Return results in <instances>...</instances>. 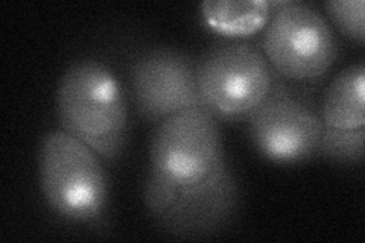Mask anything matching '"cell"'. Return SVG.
<instances>
[{
	"label": "cell",
	"instance_id": "6da1fadb",
	"mask_svg": "<svg viewBox=\"0 0 365 243\" xmlns=\"http://www.w3.org/2000/svg\"><path fill=\"white\" fill-rule=\"evenodd\" d=\"M61 130L107 161L116 160L128 135V107L118 78L98 60L75 61L56 88Z\"/></svg>",
	"mask_w": 365,
	"mask_h": 243
},
{
	"label": "cell",
	"instance_id": "7a4b0ae2",
	"mask_svg": "<svg viewBox=\"0 0 365 243\" xmlns=\"http://www.w3.org/2000/svg\"><path fill=\"white\" fill-rule=\"evenodd\" d=\"M38 178L51 210L73 224L96 222L108 202V180L93 149L63 130L46 134Z\"/></svg>",
	"mask_w": 365,
	"mask_h": 243
},
{
	"label": "cell",
	"instance_id": "3957f363",
	"mask_svg": "<svg viewBox=\"0 0 365 243\" xmlns=\"http://www.w3.org/2000/svg\"><path fill=\"white\" fill-rule=\"evenodd\" d=\"M262 53L277 76L292 83L323 78L338 56L332 26L304 2H274L264 28Z\"/></svg>",
	"mask_w": 365,
	"mask_h": 243
},
{
	"label": "cell",
	"instance_id": "277c9868",
	"mask_svg": "<svg viewBox=\"0 0 365 243\" xmlns=\"http://www.w3.org/2000/svg\"><path fill=\"white\" fill-rule=\"evenodd\" d=\"M143 196L158 227L180 237L207 236L222 229L239 202L237 184L227 163L190 186H174L150 172Z\"/></svg>",
	"mask_w": 365,
	"mask_h": 243
},
{
	"label": "cell",
	"instance_id": "5b68a950",
	"mask_svg": "<svg viewBox=\"0 0 365 243\" xmlns=\"http://www.w3.org/2000/svg\"><path fill=\"white\" fill-rule=\"evenodd\" d=\"M202 107L216 118L241 119L267 98L276 73L265 55L247 41H221L197 63Z\"/></svg>",
	"mask_w": 365,
	"mask_h": 243
},
{
	"label": "cell",
	"instance_id": "8992f818",
	"mask_svg": "<svg viewBox=\"0 0 365 243\" xmlns=\"http://www.w3.org/2000/svg\"><path fill=\"white\" fill-rule=\"evenodd\" d=\"M224 163L220 125L207 108L181 110L158 122L150 146L154 175L174 186H190Z\"/></svg>",
	"mask_w": 365,
	"mask_h": 243
},
{
	"label": "cell",
	"instance_id": "52a82bcc",
	"mask_svg": "<svg viewBox=\"0 0 365 243\" xmlns=\"http://www.w3.org/2000/svg\"><path fill=\"white\" fill-rule=\"evenodd\" d=\"M323 126L303 91L277 75L267 98L247 115L251 143L262 157L277 165H299L312 158Z\"/></svg>",
	"mask_w": 365,
	"mask_h": 243
},
{
	"label": "cell",
	"instance_id": "ba28073f",
	"mask_svg": "<svg viewBox=\"0 0 365 243\" xmlns=\"http://www.w3.org/2000/svg\"><path fill=\"white\" fill-rule=\"evenodd\" d=\"M130 83L142 118L162 122L181 110L202 107L197 63L173 48L148 49L135 58Z\"/></svg>",
	"mask_w": 365,
	"mask_h": 243
},
{
	"label": "cell",
	"instance_id": "9c48e42d",
	"mask_svg": "<svg viewBox=\"0 0 365 243\" xmlns=\"http://www.w3.org/2000/svg\"><path fill=\"white\" fill-rule=\"evenodd\" d=\"M365 67L362 63L342 68L330 81L319 118L327 128L359 130L365 126Z\"/></svg>",
	"mask_w": 365,
	"mask_h": 243
},
{
	"label": "cell",
	"instance_id": "30bf717a",
	"mask_svg": "<svg viewBox=\"0 0 365 243\" xmlns=\"http://www.w3.org/2000/svg\"><path fill=\"white\" fill-rule=\"evenodd\" d=\"M274 2H204L201 14L207 26L227 37H247L264 29L271 16Z\"/></svg>",
	"mask_w": 365,
	"mask_h": 243
},
{
	"label": "cell",
	"instance_id": "8fae6325",
	"mask_svg": "<svg viewBox=\"0 0 365 243\" xmlns=\"http://www.w3.org/2000/svg\"><path fill=\"white\" fill-rule=\"evenodd\" d=\"M365 130H335L323 126L317 154L341 165H356L365 154Z\"/></svg>",
	"mask_w": 365,
	"mask_h": 243
},
{
	"label": "cell",
	"instance_id": "7c38bea8",
	"mask_svg": "<svg viewBox=\"0 0 365 243\" xmlns=\"http://www.w3.org/2000/svg\"><path fill=\"white\" fill-rule=\"evenodd\" d=\"M324 6L330 17V21L346 37L358 41L359 44H364V0H334V2H327Z\"/></svg>",
	"mask_w": 365,
	"mask_h": 243
}]
</instances>
